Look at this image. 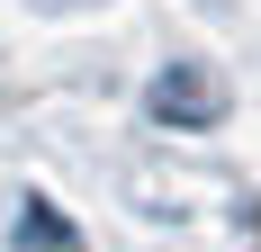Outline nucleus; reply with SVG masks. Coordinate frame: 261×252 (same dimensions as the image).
Instances as JSON below:
<instances>
[{"mask_svg": "<svg viewBox=\"0 0 261 252\" xmlns=\"http://www.w3.org/2000/svg\"><path fill=\"white\" fill-rule=\"evenodd\" d=\"M252 243H261V198H252Z\"/></svg>", "mask_w": 261, "mask_h": 252, "instance_id": "f257e3e1", "label": "nucleus"}]
</instances>
